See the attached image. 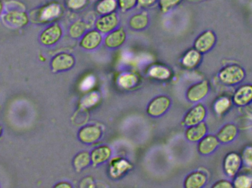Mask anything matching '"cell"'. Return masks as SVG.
<instances>
[{"mask_svg": "<svg viewBox=\"0 0 252 188\" xmlns=\"http://www.w3.org/2000/svg\"><path fill=\"white\" fill-rule=\"evenodd\" d=\"M132 168V165L124 158H114L109 165V176L114 180H118L125 175Z\"/></svg>", "mask_w": 252, "mask_h": 188, "instance_id": "obj_16", "label": "cell"}, {"mask_svg": "<svg viewBox=\"0 0 252 188\" xmlns=\"http://www.w3.org/2000/svg\"><path fill=\"white\" fill-rule=\"evenodd\" d=\"M239 130L235 124L227 123L220 127V130L216 134V137L220 143L228 144L232 143L238 137Z\"/></svg>", "mask_w": 252, "mask_h": 188, "instance_id": "obj_18", "label": "cell"}, {"mask_svg": "<svg viewBox=\"0 0 252 188\" xmlns=\"http://www.w3.org/2000/svg\"><path fill=\"white\" fill-rule=\"evenodd\" d=\"M208 134V127L204 121L188 127L185 132V137L188 141L192 143H198L203 137Z\"/></svg>", "mask_w": 252, "mask_h": 188, "instance_id": "obj_20", "label": "cell"}, {"mask_svg": "<svg viewBox=\"0 0 252 188\" xmlns=\"http://www.w3.org/2000/svg\"><path fill=\"white\" fill-rule=\"evenodd\" d=\"M243 166L244 165L241 154L238 152H229L223 158V172L229 178L233 179L239 173Z\"/></svg>", "mask_w": 252, "mask_h": 188, "instance_id": "obj_5", "label": "cell"}, {"mask_svg": "<svg viewBox=\"0 0 252 188\" xmlns=\"http://www.w3.org/2000/svg\"><path fill=\"white\" fill-rule=\"evenodd\" d=\"M63 36V29L59 24L53 23L46 27L39 35V41L45 47L57 44Z\"/></svg>", "mask_w": 252, "mask_h": 188, "instance_id": "obj_7", "label": "cell"}, {"mask_svg": "<svg viewBox=\"0 0 252 188\" xmlns=\"http://www.w3.org/2000/svg\"><path fill=\"white\" fill-rule=\"evenodd\" d=\"M93 84H94V79L93 78H89L85 80L84 83H83L82 88L84 89H89L90 87L93 86Z\"/></svg>", "mask_w": 252, "mask_h": 188, "instance_id": "obj_38", "label": "cell"}, {"mask_svg": "<svg viewBox=\"0 0 252 188\" xmlns=\"http://www.w3.org/2000/svg\"><path fill=\"white\" fill-rule=\"evenodd\" d=\"M75 57L72 54L66 53H59L53 57L50 62V67L54 72H67L74 67Z\"/></svg>", "mask_w": 252, "mask_h": 188, "instance_id": "obj_10", "label": "cell"}, {"mask_svg": "<svg viewBox=\"0 0 252 188\" xmlns=\"http://www.w3.org/2000/svg\"><path fill=\"white\" fill-rule=\"evenodd\" d=\"M234 105L237 107H246L252 102V85L245 84L237 88L232 98Z\"/></svg>", "mask_w": 252, "mask_h": 188, "instance_id": "obj_15", "label": "cell"}, {"mask_svg": "<svg viewBox=\"0 0 252 188\" xmlns=\"http://www.w3.org/2000/svg\"><path fill=\"white\" fill-rule=\"evenodd\" d=\"M213 188H233L232 182L228 180H220L216 182L212 186Z\"/></svg>", "mask_w": 252, "mask_h": 188, "instance_id": "obj_36", "label": "cell"}, {"mask_svg": "<svg viewBox=\"0 0 252 188\" xmlns=\"http://www.w3.org/2000/svg\"><path fill=\"white\" fill-rule=\"evenodd\" d=\"M3 10V4L1 3V1H0V16H1V13H2Z\"/></svg>", "mask_w": 252, "mask_h": 188, "instance_id": "obj_40", "label": "cell"}, {"mask_svg": "<svg viewBox=\"0 0 252 188\" xmlns=\"http://www.w3.org/2000/svg\"><path fill=\"white\" fill-rule=\"evenodd\" d=\"M118 4L121 11L127 13L137 6V0H118Z\"/></svg>", "mask_w": 252, "mask_h": 188, "instance_id": "obj_34", "label": "cell"}, {"mask_svg": "<svg viewBox=\"0 0 252 188\" xmlns=\"http://www.w3.org/2000/svg\"><path fill=\"white\" fill-rule=\"evenodd\" d=\"M103 43V34L96 29H90L80 39L79 46L86 51H93L98 49Z\"/></svg>", "mask_w": 252, "mask_h": 188, "instance_id": "obj_11", "label": "cell"}, {"mask_svg": "<svg viewBox=\"0 0 252 188\" xmlns=\"http://www.w3.org/2000/svg\"><path fill=\"white\" fill-rule=\"evenodd\" d=\"M127 25L132 30L136 32L145 30L150 25L149 16L146 12L136 13L130 16Z\"/></svg>", "mask_w": 252, "mask_h": 188, "instance_id": "obj_22", "label": "cell"}, {"mask_svg": "<svg viewBox=\"0 0 252 188\" xmlns=\"http://www.w3.org/2000/svg\"><path fill=\"white\" fill-rule=\"evenodd\" d=\"M217 42L216 33L211 29L204 31L200 34L194 41L193 48L204 54L211 51Z\"/></svg>", "mask_w": 252, "mask_h": 188, "instance_id": "obj_8", "label": "cell"}, {"mask_svg": "<svg viewBox=\"0 0 252 188\" xmlns=\"http://www.w3.org/2000/svg\"><path fill=\"white\" fill-rule=\"evenodd\" d=\"M208 177L201 171H192L188 174L184 181V187L186 188H201L207 185Z\"/></svg>", "mask_w": 252, "mask_h": 188, "instance_id": "obj_21", "label": "cell"}, {"mask_svg": "<svg viewBox=\"0 0 252 188\" xmlns=\"http://www.w3.org/2000/svg\"><path fill=\"white\" fill-rule=\"evenodd\" d=\"M118 82L121 87L128 89V88H133L137 84L138 78L133 74L125 73L120 77Z\"/></svg>", "mask_w": 252, "mask_h": 188, "instance_id": "obj_30", "label": "cell"}, {"mask_svg": "<svg viewBox=\"0 0 252 188\" xmlns=\"http://www.w3.org/2000/svg\"><path fill=\"white\" fill-rule=\"evenodd\" d=\"M89 0H66V5L72 11L82 10L88 4Z\"/></svg>", "mask_w": 252, "mask_h": 188, "instance_id": "obj_33", "label": "cell"}, {"mask_svg": "<svg viewBox=\"0 0 252 188\" xmlns=\"http://www.w3.org/2000/svg\"><path fill=\"white\" fill-rule=\"evenodd\" d=\"M182 0H158V7L162 13H168L182 3Z\"/></svg>", "mask_w": 252, "mask_h": 188, "instance_id": "obj_31", "label": "cell"}, {"mask_svg": "<svg viewBox=\"0 0 252 188\" xmlns=\"http://www.w3.org/2000/svg\"><path fill=\"white\" fill-rule=\"evenodd\" d=\"M148 74L150 77L157 80H167L171 75L170 70L162 66H152L149 69Z\"/></svg>", "mask_w": 252, "mask_h": 188, "instance_id": "obj_29", "label": "cell"}, {"mask_svg": "<svg viewBox=\"0 0 252 188\" xmlns=\"http://www.w3.org/2000/svg\"><path fill=\"white\" fill-rule=\"evenodd\" d=\"M207 110L203 104L197 103L191 107L184 117V124L186 127H191L203 122L207 118Z\"/></svg>", "mask_w": 252, "mask_h": 188, "instance_id": "obj_12", "label": "cell"}, {"mask_svg": "<svg viewBox=\"0 0 252 188\" xmlns=\"http://www.w3.org/2000/svg\"><path fill=\"white\" fill-rule=\"evenodd\" d=\"M158 3V0H137V6L142 8H149Z\"/></svg>", "mask_w": 252, "mask_h": 188, "instance_id": "obj_37", "label": "cell"}, {"mask_svg": "<svg viewBox=\"0 0 252 188\" xmlns=\"http://www.w3.org/2000/svg\"><path fill=\"white\" fill-rule=\"evenodd\" d=\"M112 149L106 145L97 146L90 152L92 164L94 166L105 163L110 160L112 157Z\"/></svg>", "mask_w": 252, "mask_h": 188, "instance_id": "obj_19", "label": "cell"}, {"mask_svg": "<svg viewBox=\"0 0 252 188\" xmlns=\"http://www.w3.org/2000/svg\"><path fill=\"white\" fill-rule=\"evenodd\" d=\"M234 188H252V168H241L238 174L233 178L232 181Z\"/></svg>", "mask_w": 252, "mask_h": 188, "instance_id": "obj_24", "label": "cell"}, {"mask_svg": "<svg viewBox=\"0 0 252 188\" xmlns=\"http://www.w3.org/2000/svg\"><path fill=\"white\" fill-rule=\"evenodd\" d=\"M63 13L62 5L58 2H51L35 10L32 18L38 24H48L59 19Z\"/></svg>", "mask_w": 252, "mask_h": 188, "instance_id": "obj_2", "label": "cell"}, {"mask_svg": "<svg viewBox=\"0 0 252 188\" xmlns=\"http://www.w3.org/2000/svg\"><path fill=\"white\" fill-rule=\"evenodd\" d=\"M54 188H72V185H71L70 183H68V182H60V183L56 184V186H54Z\"/></svg>", "mask_w": 252, "mask_h": 188, "instance_id": "obj_39", "label": "cell"}, {"mask_svg": "<svg viewBox=\"0 0 252 188\" xmlns=\"http://www.w3.org/2000/svg\"><path fill=\"white\" fill-rule=\"evenodd\" d=\"M2 21L4 25L10 27H22L28 25L29 17L22 10H11L4 13Z\"/></svg>", "mask_w": 252, "mask_h": 188, "instance_id": "obj_13", "label": "cell"}, {"mask_svg": "<svg viewBox=\"0 0 252 188\" xmlns=\"http://www.w3.org/2000/svg\"><path fill=\"white\" fill-rule=\"evenodd\" d=\"M87 31H88V27L86 22L83 20H77L69 26L68 32L71 38L75 40H80Z\"/></svg>", "mask_w": 252, "mask_h": 188, "instance_id": "obj_28", "label": "cell"}, {"mask_svg": "<svg viewBox=\"0 0 252 188\" xmlns=\"http://www.w3.org/2000/svg\"><path fill=\"white\" fill-rule=\"evenodd\" d=\"M92 164L90 152L82 151L78 152L72 160V165L77 172H81L83 170L90 166Z\"/></svg>", "mask_w": 252, "mask_h": 188, "instance_id": "obj_26", "label": "cell"}, {"mask_svg": "<svg viewBox=\"0 0 252 188\" xmlns=\"http://www.w3.org/2000/svg\"><path fill=\"white\" fill-rule=\"evenodd\" d=\"M127 39L125 29L118 27L103 37V44L109 50H117L122 47Z\"/></svg>", "mask_w": 252, "mask_h": 188, "instance_id": "obj_14", "label": "cell"}, {"mask_svg": "<svg viewBox=\"0 0 252 188\" xmlns=\"http://www.w3.org/2000/svg\"><path fill=\"white\" fill-rule=\"evenodd\" d=\"M220 143L218 137L215 134H207L198 142V152L203 156H208L214 153Z\"/></svg>", "mask_w": 252, "mask_h": 188, "instance_id": "obj_17", "label": "cell"}, {"mask_svg": "<svg viewBox=\"0 0 252 188\" xmlns=\"http://www.w3.org/2000/svg\"><path fill=\"white\" fill-rule=\"evenodd\" d=\"M247 74L245 69L238 64H229L225 66L219 71V81L223 85L235 86L239 85L245 80Z\"/></svg>", "mask_w": 252, "mask_h": 188, "instance_id": "obj_1", "label": "cell"}, {"mask_svg": "<svg viewBox=\"0 0 252 188\" xmlns=\"http://www.w3.org/2000/svg\"><path fill=\"white\" fill-rule=\"evenodd\" d=\"M171 105V99L165 95H159L154 97L148 103L147 113L153 118L162 116L168 110Z\"/></svg>", "mask_w": 252, "mask_h": 188, "instance_id": "obj_4", "label": "cell"}, {"mask_svg": "<svg viewBox=\"0 0 252 188\" xmlns=\"http://www.w3.org/2000/svg\"><path fill=\"white\" fill-rule=\"evenodd\" d=\"M103 136V130L95 124H88L80 129L78 140L84 144L91 145L97 143Z\"/></svg>", "mask_w": 252, "mask_h": 188, "instance_id": "obj_9", "label": "cell"}, {"mask_svg": "<svg viewBox=\"0 0 252 188\" xmlns=\"http://www.w3.org/2000/svg\"><path fill=\"white\" fill-rule=\"evenodd\" d=\"M210 91V82L204 80L189 86L187 90L186 98L191 103H199L208 96Z\"/></svg>", "mask_w": 252, "mask_h": 188, "instance_id": "obj_6", "label": "cell"}, {"mask_svg": "<svg viewBox=\"0 0 252 188\" xmlns=\"http://www.w3.org/2000/svg\"><path fill=\"white\" fill-rule=\"evenodd\" d=\"M98 94L97 93H93V94H90L86 96L85 99L82 101V105H84V107H89L94 105L98 101Z\"/></svg>", "mask_w": 252, "mask_h": 188, "instance_id": "obj_35", "label": "cell"}, {"mask_svg": "<svg viewBox=\"0 0 252 188\" xmlns=\"http://www.w3.org/2000/svg\"><path fill=\"white\" fill-rule=\"evenodd\" d=\"M243 165L247 168H252V145H247L241 154Z\"/></svg>", "mask_w": 252, "mask_h": 188, "instance_id": "obj_32", "label": "cell"}, {"mask_svg": "<svg viewBox=\"0 0 252 188\" xmlns=\"http://www.w3.org/2000/svg\"><path fill=\"white\" fill-rule=\"evenodd\" d=\"M2 127H1V126H0V137H1V134H2Z\"/></svg>", "mask_w": 252, "mask_h": 188, "instance_id": "obj_41", "label": "cell"}, {"mask_svg": "<svg viewBox=\"0 0 252 188\" xmlns=\"http://www.w3.org/2000/svg\"><path fill=\"white\" fill-rule=\"evenodd\" d=\"M203 54L197 51L195 49L192 48L186 52L181 62L184 67L188 69H196L202 61Z\"/></svg>", "mask_w": 252, "mask_h": 188, "instance_id": "obj_23", "label": "cell"}, {"mask_svg": "<svg viewBox=\"0 0 252 188\" xmlns=\"http://www.w3.org/2000/svg\"><path fill=\"white\" fill-rule=\"evenodd\" d=\"M233 105L230 97L221 96L217 98L213 103V110L218 116H223L230 111Z\"/></svg>", "mask_w": 252, "mask_h": 188, "instance_id": "obj_25", "label": "cell"}, {"mask_svg": "<svg viewBox=\"0 0 252 188\" xmlns=\"http://www.w3.org/2000/svg\"><path fill=\"white\" fill-rule=\"evenodd\" d=\"M120 25L121 19L116 12L99 16L94 23L95 29L105 35L120 27Z\"/></svg>", "mask_w": 252, "mask_h": 188, "instance_id": "obj_3", "label": "cell"}, {"mask_svg": "<svg viewBox=\"0 0 252 188\" xmlns=\"http://www.w3.org/2000/svg\"><path fill=\"white\" fill-rule=\"evenodd\" d=\"M118 8V0H100L95 5L96 12L100 16L116 12Z\"/></svg>", "mask_w": 252, "mask_h": 188, "instance_id": "obj_27", "label": "cell"}]
</instances>
